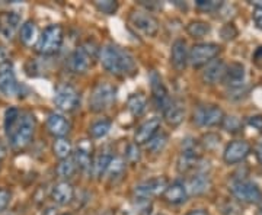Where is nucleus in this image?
I'll use <instances>...</instances> for the list:
<instances>
[{
  "mask_svg": "<svg viewBox=\"0 0 262 215\" xmlns=\"http://www.w3.org/2000/svg\"><path fill=\"white\" fill-rule=\"evenodd\" d=\"M101 64L110 73L117 77H128L134 76L137 71V63L134 57L131 56L127 50L120 45L108 44L101 48Z\"/></svg>",
  "mask_w": 262,
  "mask_h": 215,
  "instance_id": "nucleus-1",
  "label": "nucleus"
},
{
  "mask_svg": "<svg viewBox=\"0 0 262 215\" xmlns=\"http://www.w3.org/2000/svg\"><path fill=\"white\" fill-rule=\"evenodd\" d=\"M98 54H101V51H99L98 45L92 41H88L82 45H79L69 57L70 70L73 73H77V75H83L94 66Z\"/></svg>",
  "mask_w": 262,
  "mask_h": 215,
  "instance_id": "nucleus-2",
  "label": "nucleus"
},
{
  "mask_svg": "<svg viewBox=\"0 0 262 215\" xmlns=\"http://www.w3.org/2000/svg\"><path fill=\"white\" fill-rule=\"evenodd\" d=\"M34 132H35V118H34V115L29 112L22 113L16 127L8 135L12 149H25L32 140Z\"/></svg>",
  "mask_w": 262,
  "mask_h": 215,
  "instance_id": "nucleus-3",
  "label": "nucleus"
},
{
  "mask_svg": "<svg viewBox=\"0 0 262 215\" xmlns=\"http://www.w3.org/2000/svg\"><path fill=\"white\" fill-rule=\"evenodd\" d=\"M63 38H64V31L61 28V25L58 23L48 25L47 28L42 31L41 37H38L35 50L41 56H53L61 48Z\"/></svg>",
  "mask_w": 262,
  "mask_h": 215,
  "instance_id": "nucleus-4",
  "label": "nucleus"
},
{
  "mask_svg": "<svg viewBox=\"0 0 262 215\" xmlns=\"http://www.w3.org/2000/svg\"><path fill=\"white\" fill-rule=\"evenodd\" d=\"M117 98V87L108 82H99L94 87L89 98V109L92 112H102L113 106Z\"/></svg>",
  "mask_w": 262,
  "mask_h": 215,
  "instance_id": "nucleus-5",
  "label": "nucleus"
},
{
  "mask_svg": "<svg viewBox=\"0 0 262 215\" xmlns=\"http://www.w3.org/2000/svg\"><path fill=\"white\" fill-rule=\"evenodd\" d=\"M230 192L237 201L248 202V204H261L262 192L256 183L245 179H237L230 183Z\"/></svg>",
  "mask_w": 262,
  "mask_h": 215,
  "instance_id": "nucleus-6",
  "label": "nucleus"
},
{
  "mask_svg": "<svg viewBox=\"0 0 262 215\" xmlns=\"http://www.w3.org/2000/svg\"><path fill=\"white\" fill-rule=\"evenodd\" d=\"M130 23L144 37L153 38L159 32V20L147 10H134L130 15Z\"/></svg>",
  "mask_w": 262,
  "mask_h": 215,
  "instance_id": "nucleus-7",
  "label": "nucleus"
},
{
  "mask_svg": "<svg viewBox=\"0 0 262 215\" xmlns=\"http://www.w3.org/2000/svg\"><path fill=\"white\" fill-rule=\"evenodd\" d=\"M54 105L63 112H73L80 105V94L72 84H60L54 93Z\"/></svg>",
  "mask_w": 262,
  "mask_h": 215,
  "instance_id": "nucleus-8",
  "label": "nucleus"
},
{
  "mask_svg": "<svg viewBox=\"0 0 262 215\" xmlns=\"http://www.w3.org/2000/svg\"><path fill=\"white\" fill-rule=\"evenodd\" d=\"M220 53V45L214 44V42H201V44H195L189 51V63L191 66L203 67L207 66L208 63H211L215 57Z\"/></svg>",
  "mask_w": 262,
  "mask_h": 215,
  "instance_id": "nucleus-9",
  "label": "nucleus"
},
{
  "mask_svg": "<svg viewBox=\"0 0 262 215\" xmlns=\"http://www.w3.org/2000/svg\"><path fill=\"white\" fill-rule=\"evenodd\" d=\"M225 112L215 105H203L198 106L194 112V121L200 127H217L225 121Z\"/></svg>",
  "mask_w": 262,
  "mask_h": 215,
  "instance_id": "nucleus-10",
  "label": "nucleus"
},
{
  "mask_svg": "<svg viewBox=\"0 0 262 215\" xmlns=\"http://www.w3.org/2000/svg\"><path fill=\"white\" fill-rule=\"evenodd\" d=\"M169 183L166 178H153L143 182L140 185H137L134 189V195L136 199L141 201H149L151 198L159 197L162 194L166 192Z\"/></svg>",
  "mask_w": 262,
  "mask_h": 215,
  "instance_id": "nucleus-11",
  "label": "nucleus"
},
{
  "mask_svg": "<svg viewBox=\"0 0 262 215\" xmlns=\"http://www.w3.org/2000/svg\"><path fill=\"white\" fill-rule=\"evenodd\" d=\"M150 87H151V94H153V101H155L156 108L163 112L169 106V103L172 102V99L169 96L168 89L163 83L162 77L156 71L150 73Z\"/></svg>",
  "mask_w": 262,
  "mask_h": 215,
  "instance_id": "nucleus-12",
  "label": "nucleus"
},
{
  "mask_svg": "<svg viewBox=\"0 0 262 215\" xmlns=\"http://www.w3.org/2000/svg\"><path fill=\"white\" fill-rule=\"evenodd\" d=\"M251 153V146L249 142L244 140H236L229 142L226 146L225 153H223V159L227 164H236L244 161Z\"/></svg>",
  "mask_w": 262,
  "mask_h": 215,
  "instance_id": "nucleus-13",
  "label": "nucleus"
},
{
  "mask_svg": "<svg viewBox=\"0 0 262 215\" xmlns=\"http://www.w3.org/2000/svg\"><path fill=\"white\" fill-rule=\"evenodd\" d=\"M75 160L77 169L82 172H91L92 164H94V146L89 140H80L77 147H76Z\"/></svg>",
  "mask_w": 262,
  "mask_h": 215,
  "instance_id": "nucleus-14",
  "label": "nucleus"
},
{
  "mask_svg": "<svg viewBox=\"0 0 262 215\" xmlns=\"http://www.w3.org/2000/svg\"><path fill=\"white\" fill-rule=\"evenodd\" d=\"M189 63V53H188L187 41L177 39L170 48V64L177 71H184Z\"/></svg>",
  "mask_w": 262,
  "mask_h": 215,
  "instance_id": "nucleus-15",
  "label": "nucleus"
},
{
  "mask_svg": "<svg viewBox=\"0 0 262 215\" xmlns=\"http://www.w3.org/2000/svg\"><path fill=\"white\" fill-rule=\"evenodd\" d=\"M0 92L6 96H15L19 92V84L15 71L8 63L0 67Z\"/></svg>",
  "mask_w": 262,
  "mask_h": 215,
  "instance_id": "nucleus-16",
  "label": "nucleus"
},
{
  "mask_svg": "<svg viewBox=\"0 0 262 215\" xmlns=\"http://www.w3.org/2000/svg\"><path fill=\"white\" fill-rule=\"evenodd\" d=\"M160 128V118L159 116H153L147 121H144L140 127L137 128V131L134 134V144L141 146V144H147Z\"/></svg>",
  "mask_w": 262,
  "mask_h": 215,
  "instance_id": "nucleus-17",
  "label": "nucleus"
},
{
  "mask_svg": "<svg viewBox=\"0 0 262 215\" xmlns=\"http://www.w3.org/2000/svg\"><path fill=\"white\" fill-rule=\"evenodd\" d=\"M226 70H227V66L222 60H213L206 66L201 79L206 84H217L219 82L225 80Z\"/></svg>",
  "mask_w": 262,
  "mask_h": 215,
  "instance_id": "nucleus-18",
  "label": "nucleus"
},
{
  "mask_svg": "<svg viewBox=\"0 0 262 215\" xmlns=\"http://www.w3.org/2000/svg\"><path fill=\"white\" fill-rule=\"evenodd\" d=\"M46 124L48 132L57 138H64L66 134L70 131V122L61 113H50Z\"/></svg>",
  "mask_w": 262,
  "mask_h": 215,
  "instance_id": "nucleus-19",
  "label": "nucleus"
},
{
  "mask_svg": "<svg viewBox=\"0 0 262 215\" xmlns=\"http://www.w3.org/2000/svg\"><path fill=\"white\" fill-rule=\"evenodd\" d=\"M73 198H75V187L67 180L56 183L51 190V199L57 205H67L73 201Z\"/></svg>",
  "mask_w": 262,
  "mask_h": 215,
  "instance_id": "nucleus-20",
  "label": "nucleus"
},
{
  "mask_svg": "<svg viewBox=\"0 0 262 215\" xmlns=\"http://www.w3.org/2000/svg\"><path fill=\"white\" fill-rule=\"evenodd\" d=\"M163 197H165V201L169 202V204H172V205H179V204H182V202L187 201L188 189L184 182L175 180V182H172V183L169 185L168 189H166V192L163 194Z\"/></svg>",
  "mask_w": 262,
  "mask_h": 215,
  "instance_id": "nucleus-21",
  "label": "nucleus"
},
{
  "mask_svg": "<svg viewBox=\"0 0 262 215\" xmlns=\"http://www.w3.org/2000/svg\"><path fill=\"white\" fill-rule=\"evenodd\" d=\"M184 116H185V106L181 101L172 99V102L169 103L168 108L163 111V118L170 127L181 125V122L184 121Z\"/></svg>",
  "mask_w": 262,
  "mask_h": 215,
  "instance_id": "nucleus-22",
  "label": "nucleus"
},
{
  "mask_svg": "<svg viewBox=\"0 0 262 215\" xmlns=\"http://www.w3.org/2000/svg\"><path fill=\"white\" fill-rule=\"evenodd\" d=\"M19 25H20V15L16 12H6L0 16V32L8 39L13 37Z\"/></svg>",
  "mask_w": 262,
  "mask_h": 215,
  "instance_id": "nucleus-23",
  "label": "nucleus"
},
{
  "mask_svg": "<svg viewBox=\"0 0 262 215\" xmlns=\"http://www.w3.org/2000/svg\"><path fill=\"white\" fill-rule=\"evenodd\" d=\"M211 186V179L207 173H195L188 180V192L191 195H203Z\"/></svg>",
  "mask_w": 262,
  "mask_h": 215,
  "instance_id": "nucleus-24",
  "label": "nucleus"
},
{
  "mask_svg": "<svg viewBox=\"0 0 262 215\" xmlns=\"http://www.w3.org/2000/svg\"><path fill=\"white\" fill-rule=\"evenodd\" d=\"M245 80V67L241 63H232L230 66H227L225 76L226 84L229 86V89L232 87H239L244 86Z\"/></svg>",
  "mask_w": 262,
  "mask_h": 215,
  "instance_id": "nucleus-25",
  "label": "nucleus"
},
{
  "mask_svg": "<svg viewBox=\"0 0 262 215\" xmlns=\"http://www.w3.org/2000/svg\"><path fill=\"white\" fill-rule=\"evenodd\" d=\"M114 156L110 151H106V150L101 151V153L94 159V164H92V173H94V176H96V178L103 176V175L106 173L108 168H110Z\"/></svg>",
  "mask_w": 262,
  "mask_h": 215,
  "instance_id": "nucleus-26",
  "label": "nucleus"
},
{
  "mask_svg": "<svg viewBox=\"0 0 262 215\" xmlns=\"http://www.w3.org/2000/svg\"><path fill=\"white\" fill-rule=\"evenodd\" d=\"M146 106H147V101H146V98L140 93H133L128 98V101H127V108H128V111H130L134 116H140L144 113L146 111Z\"/></svg>",
  "mask_w": 262,
  "mask_h": 215,
  "instance_id": "nucleus-27",
  "label": "nucleus"
},
{
  "mask_svg": "<svg viewBox=\"0 0 262 215\" xmlns=\"http://www.w3.org/2000/svg\"><path fill=\"white\" fill-rule=\"evenodd\" d=\"M19 38L25 45H32V42L37 39V25L32 20L25 22L19 29Z\"/></svg>",
  "mask_w": 262,
  "mask_h": 215,
  "instance_id": "nucleus-28",
  "label": "nucleus"
},
{
  "mask_svg": "<svg viewBox=\"0 0 262 215\" xmlns=\"http://www.w3.org/2000/svg\"><path fill=\"white\" fill-rule=\"evenodd\" d=\"M111 127H113V122L110 121V120H106V118L98 120V121H95L89 127V134H91L92 138H102V137H105L110 132Z\"/></svg>",
  "mask_w": 262,
  "mask_h": 215,
  "instance_id": "nucleus-29",
  "label": "nucleus"
},
{
  "mask_svg": "<svg viewBox=\"0 0 262 215\" xmlns=\"http://www.w3.org/2000/svg\"><path fill=\"white\" fill-rule=\"evenodd\" d=\"M211 27L204 20H192L187 25V32L192 38H203L207 34H210Z\"/></svg>",
  "mask_w": 262,
  "mask_h": 215,
  "instance_id": "nucleus-30",
  "label": "nucleus"
},
{
  "mask_svg": "<svg viewBox=\"0 0 262 215\" xmlns=\"http://www.w3.org/2000/svg\"><path fill=\"white\" fill-rule=\"evenodd\" d=\"M77 170L75 157H69V159L60 160L58 166H57V175L61 179H70Z\"/></svg>",
  "mask_w": 262,
  "mask_h": 215,
  "instance_id": "nucleus-31",
  "label": "nucleus"
},
{
  "mask_svg": "<svg viewBox=\"0 0 262 215\" xmlns=\"http://www.w3.org/2000/svg\"><path fill=\"white\" fill-rule=\"evenodd\" d=\"M124 170H125V163L121 157H114L110 168L106 170V175H108V179L111 182H117L118 179H121V176L124 175Z\"/></svg>",
  "mask_w": 262,
  "mask_h": 215,
  "instance_id": "nucleus-32",
  "label": "nucleus"
},
{
  "mask_svg": "<svg viewBox=\"0 0 262 215\" xmlns=\"http://www.w3.org/2000/svg\"><path fill=\"white\" fill-rule=\"evenodd\" d=\"M53 150H54V154L60 160L72 157V144H70V141L66 140V138H57L54 141Z\"/></svg>",
  "mask_w": 262,
  "mask_h": 215,
  "instance_id": "nucleus-33",
  "label": "nucleus"
},
{
  "mask_svg": "<svg viewBox=\"0 0 262 215\" xmlns=\"http://www.w3.org/2000/svg\"><path fill=\"white\" fill-rule=\"evenodd\" d=\"M20 115H22V113H20V111H19L18 108H9V109H6V112H5V121H3L6 135H9L10 132L13 131V128L16 127Z\"/></svg>",
  "mask_w": 262,
  "mask_h": 215,
  "instance_id": "nucleus-34",
  "label": "nucleus"
},
{
  "mask_svg": "<svg viewBox=\"0 0 262 215\" xmlns=\"http://www.w3.org/2000/svg\"><path fill=\"white\" fill-rule=\"evenodd\" d=\"M166 144H168V135L165 132H160V134H156L146 146H147V149L151 153L158 154V153H160L162 150L166 147Z\"/></svg>",
  "mask_w": 262,
  "mask_h": 215,
  "instance_id": "nucleus-35",
  "label": "nucleus"
},
{
  "mask_svg": "<svg viewBox=\"0 0 262 215\" xmlns=\"http://www.w3.org/2000/svg\"><path fill=\"white\" fill-rule=\"evenodd\" d=\"M94 5L96 9L105 15H114L118 10V3L115 0H96Z\"/></svg>",
  "mask_w": 262,
  "mask_h": 215,
  "instance_id": "nucleus-36",
  "label": "nucleus"
},
{
  "mask_svg": "<svg viewBox=\"0 0 262 215\" xmlns=\"http://www.w3.org/2000/svg\"><path fill=\"white\" fill-rule=\"evenodd\" d=\"M223 128H225L226 131L232 132V134H236V132H239L242 130V122L239 118H236V116H226L225 121H223Z\"/></svg>",
  "mask_w": 262,
  "mask_h": 215,
  "instance_id": "nucleus-37",
  "label": "nucleus"
},
{
  "mask_svg": "<svg viewBox=\"0 0 262 215\" xmlns=\"http://www.w3.org/2000/svg\"><path fill=\"white\" fill-rule=\"evenodd\" d=\"M195 5L196 8L203 12H215L223 6V3L217 0H196Z\"/></svg>",
  "mask_w": 262,
  "mask_h": 215,
  "instance_id": "nucleus-38",
  "label": "nucleus"
},
{
  "mask_svg": "<svg viewBox=\"0 0 262 215\" xmlns=\"http://www.w3.org/2000/svg\"><path fill=\"white\" fill-rule=\"evenodd\" d=\"M201 144L207 147L208 150H214L219 144H220V137L217 135V134H213V132H210V134H206L204 137H203V141H201Z\"/></svg>",
  "mask_w": 262,
  "mask_h": 215,
  "instance_id": "nucleus-39",
  "label": "nucleus"
},
{
  "mask_svg": "<svg viewBox=\"0 0 262 215\" xmlns=\"http://www.w3.org/2000/svg\"><path fill=\"white\" fill-rule=\"evenodd\" d=\"M222 38L226 39V41H230V39H233L234 37H237V29L234 28L233 23H227L225 25L223 28H222Z\"/></svg>",
  "mask_w": 262,
  "mask_h": 215,
  "instance_id": "nucleus-40",
  "label": "nucleus"
},
{
  "mask_svg": "<svg viewBox=\"0 0 262 215\" xmlns=\"http://www.w3.org/2000/svg\"><path fill=\"white\" fill-rule=\"evenodd\" d=\"M125 156H127V159L130 160V161H139L140 160V150L137 147V144H130L128 147H127V153H125Z\"/></svg>",
  "mask_w": 262,
  "mask_h": 215,
  "instance_id": "nucleus-41",
  "label": "nucleus"
},
{
  "mask_svg": "<svg viewBox=\"0 0 262 215\" xmlns=\"http://www.w3.org/2000/svg\"><path fill=\"white\" fill-rule=\"evenodd\" d=\"M246 93H248V87L245 84L244 86H239V87L229 89V98H232V99H242Z\"/></svg>",
  "mask_w": 262,
  "mask_h": 215,
  "instance_id": "nucleus-42",
  "label": "nucleus"
},
{
  "mask_svg": "<svg viewBox=\"0 0 262 215\" xmlns=\"http://www.w3.org/2000/svg\"><path fill=\"white\" fill-rule=\"evenodd\" d=\"M10 202V192L8 189H0V212H3Z\"/></svg>",
  "mask_w": 262,
  "mask_h": 215,
  "instance_id": "nucleus-43",
  "label": "nucleus"
},
{
  "mask_svg": "<svg viewBox=\"0 0 262 215\" xmlns=\"http://www.w3.org/2000/svg\"><path fill=\"white\" fill-rule=\"evenodd\" d=\"M248 124L258 132H262V115H253L248 118Z\"/></svg>",
  "mask_w": 262,
  "mask_h": 215,
  "instance_id": "nucleus-44",
  "label": "nucleus"
},
{
  "mask_svg": "<svg viewBox=\"0 0 262 215\" xmlns=\"http://www.w3.org/2000/svg\"><path fill=\"white\" fill-rule=\"evenodd\" d=\"M252 19H253V22H255V27L262 31V9L253 10Z\"/></svg>",
  "mask_w": 262,
  "mask_h": 215,
  "instance_id": "nucleus-45",
  "label": "nucleus"
},
{
  "mask_svg": "<svg viewBox=\"0 0 262 215\" xmlns=\"http://www.w3.org/2000/svg\"><path fill=\"white\" fill-rule=\"evenodd\" d=\"M253 63L256 66L262 67V45L259 48H256V51L253 53Z\"/></svg>",
  "mask_w": 262,
  "mask_h": 215,
  "instance_id": "nucleus-46",
  "label": "nucleus"
},
{
  "mask_svg": "<svg viewBox=\"0 0 262 215\" xmlns=\"http://www.w3.org/2000/svg\"><path fill=\"white\" fill-rule=\"evenodd\" d=\"M8 58H9V53H8V50L3 47V45H0V64H6Z\"/></svg>",
  "mask_w": 262,
  "mask_h": 215,
  "instance_id": "nucleus-47",
  "label": "nucleus"
},
{
  "mask_svg": "<svg viewBox=\"0 0 262 215\" xmlns=\"http://www.w3.org/2000/svg\"><path fill=\"white\" fill-rule=\"evenodd\" d=\"M6 153H8V150H6V144L0 140V160L6 157Z\"/></svg>",
  "mask_w": 262,
  "mask_h": 215,
  "instance_id": "nucleus-48",
  "label": "nucleus"
},
{
  "mask_svg": "<svg viewBox=\"0 0 262 215\" xmlns=\"http://www.w3.org/2000/svg\"><path fill=\"white\" fill-rule=\"evenodd\" d=\"M255 153H256V159H258V161L262 164V141L258 144V146H256Z\"/></svg>",
  "mask_w": 262,
  "mask_h": 215,
  "instance_id": "nucleus-49",
  "label": "nucleus"
},
{
  "mask_svg": "<svg viewBox=\"0 0 262 215\" xmlns=\"http://www.w3.org/2000/svg\"><path fill=\"white\" fill-rule=\"evenodd\" d=\"M187 215H208V212L204 211V209H192V211H189Z\"/></svg>",
  "mask_w": 262,
  "mask_h": 215,
  "instance_id": "nucleus-50",
  "label": "nucleus"
},
{
  "mask_svg": "<svg viewBox=\"0 0 262 215\" xmlns=\"http://www.w3.org/2000/svg\"><path fill=\"white\" fill-rule=\"evenodd\" d=\"M258 215H262V202L259 204V209H258Z\"/></svg>",
  "mask_w": 262,
  "mask_h": 215,
  "instance_id": "nucleus-51",
  "label": "nucleus"
},
{
  "mask_svg": "<svg viewBox=\"0 0 262 215\" xmlns=\"http://www.w3.org/2000/svg\"><path fill=\"white\" fill-rule=\"evenodd\" d=\"M61 215H70V214H61Z\"/></svg>",
  "mask_w": 262,
  "mask_h": 215,
  "instance_id": "nucleus-52",
  "label": "nucleus"
}]
</instances>
